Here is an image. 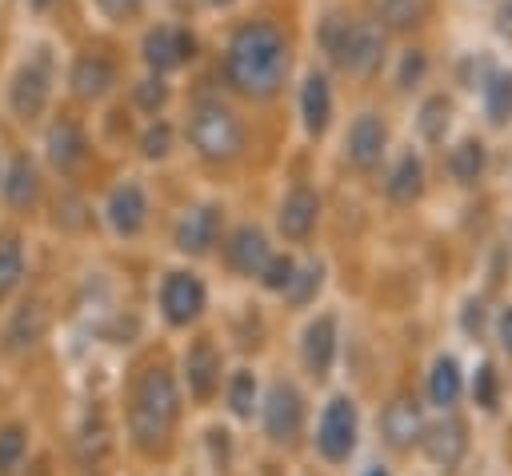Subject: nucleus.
Returning <instances> with one entry per match:
<instances>
[{
	"mask_svg": "<svg viewBox=\"0 0 512 476\" xmlns=\"http://www.w3.org/2000/svg\"><path fill=\"white\" fill-rule=\"evenodd\" d=\"M228 84L252 100L276 96L288 76V44L272 24H244L224 56Z\"/></svg>",
	"mask_w": 512,
	"mask_h": 476,
	"instance_id": "1",
	"label": "nucleus"
},
{
	"mask_svg": "<svg viewBox=\"0 0 512 476\" xmlns=\"http://www.w3.org/2000/svg\"><path fill=\"white\" fill-rule=\"evenodd\" d=\"M180 420V392L168 368H144L136 388H132V404H128V432L136 440V448L152 452L160 448L172 428Z\"/></svg>",
	"mask_w": 512,
	"mask_h": 476,
	"instance_id": "2",
	"label": "nucleus"
},
{
	"mask_svg": "<svg viewBox=\"0 0 512 476\" xmlns=\"http://www.w3.org/2000/svg\"><path fill=\"white\" fill-rule=\"evenodd\" d=\"M320 40L328 48V56L348 68V72H372L380 52H384V36L372 24H348L340 16H328L320 28Z\"/></svg>",
	"mask_w": 512,
	"mask_h": 476,
	"instance_id": "3",
	"label": "nucleus"
},
{
	"mask_svg": "<svg viewBox=\"0 0 512 476\" xmlns=\"http://www.w3.org/2000/svg\"><path fill=\"white\" fill-rule=\"evenodd\" d=\"M188 140L204 160H232L244 148V128L224 104L204 100L188 120Z\"/></svg>",
	"mask_w": 512,
	"mask_h": 476,
	"instance_id": "4",
	"label": "nucleus"
},
{
	"mask_svg": "<svg viewBox=\"0 0 512 476\" xmlns=\"http://www.w3.org/2000/svg\"><path fill=\"white\" fill-rule=\"evenodd\" d=\"M356 432H360L356 404L348 396H332L328 408L320 412V424H316V452L328 464H344L356 448Z\"/></svg>",
	"mask_w": 512,
	"mask_h": 476,
	"instance_id": "5",
	"label": "nucleus"
},
{
	"mask_svg": "<svg viewBox=\"0 0 512 476\" xmlns=\"http://www.w3.org/2000/svg\"><path fill=\"white\" fill-rule=\"evenodd\" d=\"M208 304V292H204V280L196 272H168L164 284H160V312L172 328H184L192 324Z\"/></svg>",
	"mask_w": 512,
	"mask_h": 476,
	"instance_id": "6",
	"label": "nucleus"
},
{
	"mask_svg": "<svg viewBox=\"0 0 512 476\" xmlns=\"http://www.w3.org/2000/svg\"><path fill=\"white\" fill-rule=\"evenodd\" d=\"M300 428H304V396L288 380H276L264 396V432L276 444H292Z\"/></svg>",
	"mask_w": 512,
	"mask_h": 476,
	"instance_id": "7",
	"label": "nucleus"
},
{
	"mask_svg": "<svg viewBox=\"0 0 512 476\" xmlns=\"http://www.w3.org/2000/svg\"><path fill=\"white\" fill-rule=\"evenodd\" d=\"M420 440H424L428 460H432L440 472H452V468L464 460V452H468V428H464L456 416H444L440 424L424 428Z\"/></svg>",
	"mask_w": 512,
	"mask_h": 476,
	"instance_id": "8",
	"label": "nucleus"
},
{
	"mask_svg": "<svg viewBox=\"0 0 512 476\" xmlns=\"http://www.w3.org/2000/svg\"><path fill=\"white\" fill-rule=\"evenodd\" d=\"M48 60L40 56V60H32V64H24L20 72H16V80H12V112L20 116V120H36L40 112H44V104H48Z\"/></svg>",
	"mask_w": 512,
	"mask_h": 476,
	"instance_id": "9",
	"label": "nucleus"
},
{
	"mask_svg": "<svg viewBox=\"0 0 512 476\" xmlns=\"http://www.w3.org/2000/svg\"><path fill=\"white\" fill-rule=\"evenodd\" d=\"M220 236V208L216 204H200L192 212L180 216L176 224V248L180 252H192V256H204Z\"/></svg>",
	"mask_w": 512,
	"mask_h": 476,
	"instance_id": "10",
	"label": "nucleus"
},
{
	"mask_svg": "<svg viewBox=\"0 0 512 476\" xmlns=\"http://www.w3.org/2000/svg\"><path fill=\"white\" fill-rule=\"evenodd\" d=\"M184 380H188V392L196 400H208L220 384V352L212 348L208 336H200L188 352H184Z\"/></svg>",
	"mask_w": 512,
	"mask_h": 476,
	"instance_id": "11",
	"label": "nucleus"
},
{
	"mask_svg": "<svg viewBox=\"0 0 512 476\" xmlns=\"http://www.w3.org/2000/svg\"><path fill=\"white\" fill-rule=\"evenodd\" d=\"M380 424H384V440L392 448H412L424 436V412H420V404L412 396H396L384 408V420Z\"/></svg>",
	"mask_w": 512,
	"mask_h": 476,
	"instance_id": "12",
	"label": "nucleus"
},
{
	"mask_svg": "<svg viewBox=\"0 0 512 476\" xmlns=\"http://www.w3.org/2000/svg\"><path fill=\"white\" fill-rule=\"evenodd\" d=\"M144 220H148V200H144V188L140 184H120V188H112V196H108V224L120 232V236H136L140 228H144Z\"/></svg>",
	"mask_w": 512,
	"mask_h": 476,
	"instance_id": "13",
	"label": "nucleus"
},
{
	"mask_svg": "<svg viewBox=\"0 0 512 476\" xmlns=\"http://www.w3.org/2000/svg\"><path fill=\"white\" fill-rule=\"evenodd\" d=\"M316 216H320V196L312 188H292L280 204L276 224H280L284 240H304L316 228Z\"/></svg>",
	"mask_w": 512,
	"mask_h": 476,
	"instance_id": "14",
	"label": "nucleus"
},
{
	"mask_svg": "<svg viewBox=\"0 0 512 476\" xmlns=\"http://www.w3.org/2000/svg\"><path fill=\"white\" fill-rule=\"evenodd\" d=\"M304 368L312 376H328L332 372V360H336V316H316L308 328H304Z\"/></svg>",
	"mask_w": 512,
	"mask_h": 476,
	"instance_id": "15",
	"label": "nucleus"
},
{
	"mask_svg": "<svg viewBox=\"0 0 512 476\" xmlns=\"http://www.w3.org/2000/svg\"><path fill=\"white\" fill-rule=\"evenodd\" d=\"M384 140H388V132H384L380 116H372V112L356 116V124L348 128V160L356 168H372L384 156Z\"/></svg>",
	"mask_w": 512,
	"mask_h": 476,
	"instance_id": "16",
	"label": "nucleus"
},
{
	"mask_svg": "<svg viewBox=\"0 0 512 476\" xmlns=\"http://www.w3.org/2000/svg\"><path fill=\"white\" fill-rule=\"evenodd\" d=\"M224 256H228V264H232L240 276H260V268H264V260L272 256V248H268V240H264V232H260V228L244 224V228H236V232H232V240H228Z\"/></svg>",
	"mask_w": 512,
	"mask_h": 476,
	"instance_id": "17",
	"label": "nucleus"
},
{
	"mask_svg": "<svg viewBox=\"0 0 512 476\" xmlns=\"http://www.w3.org/2000/svg\"><path fill=\"white\" fill-rule=\"evenodd\" d=\"M192 48H196V40H192L188 32H176V28H156V32L144 36V60H148L156 72H164V68L188 60Z\"/></svg>",
	"mask_w": 512,
	"mask_h": 476,
	"instance_id": "18",
	"label": "nucleus"
},
{
	"mask_svg": "<svg viewBox=\"0 0 512 476\" xmlns=\"http://www.w3.org/2000/svg\"><path fill=\"white\" fill-rule=\"evenodd\" d=\"M84 156H88L84 132H80L72 120H56V124L48 128V160H52L60 172H72Z\"/></svg>",
	"mask_w": 512,
	"mask_h": 476,
	"instance_id": "19",
	"label": "nucleus"
},
{
	"mask_svg": "<svg viewBox=\"0 0 512 476\" xmlns=\"http://www.w3.org/2000/svg\"><path fill=\"white\" fill-rule=\"evenodd\" d=\"M116 84V68L104 56H80L72 64V92L80 100H100Z\"/></svg>",
	"mask_w": 512,
	"mask_h": 476,
	"instance_id": "20",
	"label": "nucleus"
},
{
	"mask_svg": "<svg viewBox=\"0 0 512 476\" xmlns=\"http://www.w3.org/2000/svg\"><path fill=\"white\" fill-rule=\"evenodd\" d=\"M300 116H304V128L312 136H320L328 128V116H332V92H328V80L324 76H308L304 80V92H300Z\"/></svg>",
	"mask_w": 512,
	"mask_h": 476,
	"instance_id": "21",
	"label": "nucleus"
},
{
	"mask_svg": "<svg viewBox=\"0 0 512 476\" xmlns=\"http://www.w3.org/2000/svg\"><path fill=\"white\" fill-rule=\"evenodd\" d=\"M4 196L12 208H28L36 196H40V176H36V164L28 156H16L8 176H4Z\"/></svg>",
	"mask_w": 512,
	"mask_h": 476,
	"instance_id": "22",
	"label": "nucleus"
},
{
	"mask_svg": "<svg viewBox=\"0 0 512 476\" xmlns=\"http://www.w3.org/2000/svg\"><path fill=\"white\" fill-rule=\"evenodd\" d=\"M464 392V376H460V364L452 356H440L432 364V376H428V396L436 408H452Z\"/></svg>",
	"mask_w": 512,
	"mask_h": 476,
	"instance_id": "23",
	"label": "nucleus"
},
{
	"mask_svg": "<svg viewBox=\"0 0 512 476\" xmlns=\"http://www.w3.org/2000/svg\"><path fill=\"white\" fill-rule=\"evenodd\" d=\"M44 328H48L44 308L40 304H20L12 324H8V332H4V340H8V348H32L44 336Z\"/></svg>",
	"mask_w": 512,
	"mask_h": 476,
	"instance_id": "24",
	"label": "nucleus"
},
{
	"mask_svg": "<svg viewBox=\"0 0 512 476\" xmlns=\"http://www.w3.org/2000/svg\"><path fill=\"white\" fill-rule=\"evenodd\" d=\"M420 192H424V164H420L416 156H404V160L396 164L392 180H388V196L400 200V204H412Z\"/></svg>",
	"mask_w": 512,
	"mask_h": 476,
	"instance_id": "25",
	"label": "nucleus"
},
{
	"mask_svg": "<svg viewBox=\"0 0 512 476\" xmlns=\"http://www.w3.org/2000/svg\"><path fill=\"white\" fill-rule=\"evenodd\" d=\"M448 168H452V176H456V180L472 184V180L484 172V144H480V140H464L460 148H452Z\"/></svg>",
	"mask_w": 512,
	"mask_h": 476,
	"instance_id": "26",
	"label": "nucleus"
},
{
	"mask_svg": "<svg viewBox=\"0 0 512 476\" xmlns=\"http://www.w3.org/2000/svg\"><path fill=\"white\" fill-rule=\"evenodd\" d=\"M484 108L496 124H504L512 116V72H496L488 84H484Z\"/></svg>",
	"mask_w": 512,
	"mask_h": 476,
	"instance_id": "27",
	"label": "nucleus"
},
{
	"mask_svg": "<svg viewBox=\"0 0 512 476\" xmlns=\"http://www.w3.org/2000/svg\"><path fill=\"white\" fill-rule=\"evenodd\" d=\"M24 276V252L16 240H0V300L20 284Z\"/></svg>",
	"mask_w": 512,
	"mask_h": 476,
	"instance_id": "28",
	"label": "nucleus"
},
{
	"mask_svg": "<svg viewBox=\"0 0 512 476\" xmlns=\"http://www.w3.org/2000/svg\"><path fill=\"white\" fill-rule=\"evenodd\" d=\"M320 284H324V268L320 264H308V268H296L292 272V280H288V300L292 304H308L316 292H320Z\"/></svg>",
	"mask_w": 512,
	"mask_h": 476,
	"instance_id": "29",
	"label": "nucleus"
},
{
	"mask_svg": "<svg viewBox=\"0 0 512 476\" xmlns=\"http://www.w3.org/2000/svg\"><path fill=\"white\" fill-rule=\"evenodd\" d=\"M24 452H28V432H24L20 424H8V428L0 432V472L20 468Z\"/></svg>",
	"mask_w": 512,
	"mask_h": 476,
	"instance_id": "30",
	"label": "nucleus"
},
{
	"mask_svg": "<svg viewBox=\"0 0 512 476\" xmlns=\"http://www.w3.org/2000/svg\"><path fill=\"white\" fill-rule=\"evenodd\" d=\"M228 404L236 416H252L256 408V376L252 372H236L232 384H228Z\"/></svg>",
	"mask_w": 512,
	"mask_h": 476,
	"instance_id": "31",
	"label": "nucleus"
},
{
	"mask_svg": "<svg viewBox=\"0 0 512 476\" xmlns=\"http://www.w3.org/2000/svg\"><path fill=\"white\" fill-rule=\"evenodd\" d=\"M292 272H296V260L292 256H268L264 260V268H260V284L268 288V292H284L288 288V280H292Z\"/></svg>",
	"mask_w": 512,
	"mask_h": 476,
	"instance_id": "32",
	"label": "nucleus"
},
{
	"mask_svg": "<svg viewBox=\"0 0 512 476\" xmlns=\"http://www.w3.org/2000/svg\"><path fill=\"white\" fill-rule=\"evenodd\" d=\"M448 100L444 96H432L424 108H420V132L428 136V140H440L444 136V128H448Z\"/></svg>",
	"mask_w": 512,
	"mask_h": 476,
	"instance_id": "33",
	"label": "nucleus"
},
{
	"mask_svg": "<svg viewBox=\"0 0 512 476\" xmlns=\"http://www.w3.org/2000/svg\"><path fill=\"white\" fill-rule=\"evenodd\" d=\"M472 396H476V404L480 408H496V400H500V376H496V368L492 364H480L476 368V380H472Z\"/></svg>",
	"mask_w": 512,
	"mask_h": 476,
	"instance_id": "34",
	"label": "nucleus"
},
{
	"mask_svg": "<svg viewBox=\"0 0 512 476\" xmlns=\"http://www.w3.org/2000/svg\"><path fill=\"white\" fill-rule=\"evenodd\" d=\"M380 12H384V20H388V24L408 28V24H416V20H420L424 0H380Z\"/></svg>",
	"mask_w": 512,
	"mask_h": 476,
	"instance_id": "35",
	"label": "nucleus"
},
{
	"mask_svg": "<svg viewBox=\"0 0 512 476\" xmlns=\"http://www.w3.org/2000/svg\"><path fill=\"white\" fill-rule=\"evenodd\" d=\"M140 148H144V156H148V160H160V156H168V148H172V128H168L164 120H156V124L144 132Z\"/></svg>",
	"mask_w": 512,
	"mask_h": 476,
	"instance_id": "36",
	"label": "nucleus"
},
{
	"mask_svg": "<svg viewBox=\"0 0 512 476\" xmlns=\"http://www.w3.org/2000/svg\"><path fill=\"white\" fill-rule=\"evenodd\" d=\"M136 100H140V108H144V112H156V108L168 100V88H164V80H144V84L136 88Z\"/></svg>",
	"mask_w": 512,
	"mask_h": 476,
	"instance_id": "37",
	"label": "nucleus"
},
{
	"mask_svg": "<svg viewBox=\"0 0 512 476\" xmlns=\"http://www.w3.org/2000/svg\"><path fill=\"white\" fill-rule=\"evenodd\" d=\"M496 340H500V348L512 356V304L500 308V316H496Z\"/></svg>",
	"mask_w": 512,
	"mask_h": 476,
	"instance_id": "38",
	"label": "nucleus"
},
{
	"mask_svg": "<svg viewBox=\"0 0 512 476\" xmlns=\"http://www.w3.org/2000/svg\"><path fill=\"white\" fill-rule=\"evenodd\" d=\"M96 4H100V12L112 16V20H124V16H132V12L140 8V0H96Z\"/></svg>",
	"mask_w": 512,
	"mask_h": 476,
	"instance_id": "39",
	"label": "nucleus"
},
{
	"mask_svg": "<svg viewBox=\"0 0 512 476\" xmlns=\"http://www.w3.org/2000/svg\"><path fill=\"white\" fill-rule=\"evenodd\" d=\"M480 328H484V304L472 300L468 312H464V332H476V336H480Z\"/></svg>",
	"mask_w": 512,
	"mask_h": 476,
	"instance_id": "40",
	"label": "nucleus"
},
{
	"mask_svg": "<svg viewBox=\"0 0 512 476\" xmlns=\"http://www.w3.org/2000/svg\"><path fill=\"white\" fill-rule=\"evenodd\" d=\"M420 68H424V56H408V60H404V80H408V76H416Z\"/></svg>",
	"mask_w": 512,
	"mask_h": 476,
	"instance_id": "41",
	"label": "nucleus"
},
{
	"mask_svg": "<svg viewBox=\"0 0 512 476\" xmlns=\"http://www.w3.org/2000/svg\"><path fill=\"white\" fill-rule=\"evenodd\" d=\"M500 28L512 36V0H504V8H500Z\"/></svg>",
	"mask_w": 512,
	"mask_h": 476,
	"instance_id": "42",
	"label": "nucleus"
},
{
	"mask_svg": "<svg viewBox=\"0 0 512 476\" xmlns=\"http://www.w3.org/2000/svg\"><path fill=\"white\" fill-rule=\"evenodd\" d=\"M28 4H32V8H48L52 0H28Z\"/></svg>",
	"mask_w": 512,
	"mask_h": 476,
	"instance_id": "43",
	"label": "nucleus"
},
{
	"mask_svg": "<svg viewBox=\"0 0 512 476\" xmlns=\"http://www.w3.org/2000/svg\"><path fill=\"white\" fill-rule=\"evenodd\" d=\"M368 476H388V472H380V468H372V472H368Z\"/></svg>",
	"mask_w": 512,
	"mask_h": 476,
	"instance_id": "44",
	"label": "nucleus"
}]
</instances>
